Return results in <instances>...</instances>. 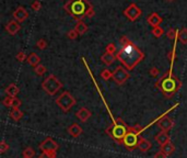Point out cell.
Here are the masks:
<instances>
[{
  "mask_svg": "<svg viewBox=\"0 0 187 158\" xmlns=\"http://www.w3.org/2000/svg\"><path fill=\"white\" fill-rule=\"evenodd\" d=\"M12 99L13 98L12 97H6L5 99H3V101H2V103H3V105H6V107H11V105H12Z\"/></svg>",
  "mask_w": 187,
  "mask_h": 158,
  "instance_id": "d590c367",
  "label": "cell"
},
{
  "mask_svg": "<svg viewBox=\"0 0 187 158\" xmlns=\"http://www.w3.org/2000/svg\"><path fill=\"white\" fill-rule=\"evenodd\" d=\"M10 116H11V118H13L16 122H18L20 121L21 118H22V116H23V112L21 111L19 108H13V109L11 110V112H10Z\"/></svg>",
  "mask_w": 187,
  "mask_h": 158,
  "instance_id": "44dd1931",
  "label": "cell"
},
{
  "mask_svg": "<svg viewBox=\"0 0 187 158\" xmlns=\"http://www.w3.org/2000/svg\"><path fill=\"white\" fill-rule=\"evenodd\" d=\"M20 24H19V22L16 21V20H13V21H10L9 23L6 26V30H7V32H9V34L11 35H14L16 34V33L20 31Z\"/></svg>",
  "mask_w": 187,
  "mask_h": 158,
  "instance_id": "9a60e30c",
  "label": "cell"
},
{
  "mask_svg": "<svg viewBox=\"0 0 187 158\" xmlns=\"http://www.w3.org/2000/svg\"><path fill=\"white\" fill-rule=\"evenodd\" d=\"M69 6L70 9L68 12L74 16H86L87 12L90 10V8H92L90 3L84 1V0H70V1H68L65 7H69Z\"/></svg>",
  "mask_w": 187,
  "mask_h": 158,
  "instance_id": "3957f363",
  "label": "cell"
},
{
  "mask_svg": "<svg viewBox=\"0 0 187 158\" xmlns=\"http://www.w3.org/2000/svg\"><path fill=\"white\" fill-rule=\"evenodd\" d=\"M23 158H29V157H23Z\"/></svg>",
  "mask_w": 187,
  "mask_h": 158,
  "instance_id": "bcb514c9",
  "label": "cell"
},
{
  "mask_svg": "<svg viewBox=\"0 0 187 158\" xmlns=\"http://www.w3.org/2000/svg\"><path fill=\"white\" fill-rule=\"evenodd\" d=\"M154 140L160 146H164L165 144L171 142V137H170V135L167 134V132H163V131H162V132H160L159 134L154 137Z\"/></svg>",
  "mask_w": 187,
  "mask_h": 158,
  "instance_id": "4fadbf2b",
  "label": "cell"
},
{
  "mask_svg": "<svg viewBox=\"0 0 187 158\" xmlns=\"http://www.w3.org/2000/svg\"><path fill=\"white\" fill-rule=\"evenodd\" d=\"M151 147H152V144H151L148 140H145V138H143V137H140V138H139L138 145H137V148L138 149H140L141 151L145 153V151H148Z\"/></svg>",
  "mask_w": 187,
  "mask_h": 158,
  "instance_id": "2e32d148",
  "label": "cell"
},
{
  "mask_svg": "<svg viewBox=\"0 0 187 158\" xmlns=\"http://www.w3.org/2000/svg\"><path fill=\"white\" fill-rule=\"evenodd\" d=\"M93 14H94V11H93V8H90V10H89V11L87 12L86 16H88V18H91V16H93Z\"/></svg>",
  "mask_w": 187,
  "mask_h": 158,
  "instance_id": "b9f144b4",
  "label": "cell"
},
{
  "mask_svg": "<svg viewBox=\"0 0 187 158\" xmlns=\"http://www.w3.org/2000/svg\"><path fill=\"white\" fill-rule=\"evenodd\" d=\"M163 30H162L160 26H157V28H153V30H152V34L154 35L155 37H160V36H162L163 35Z\"/></svg>",
  "mask_w": 187,
  "mask_h": 158,
  "instance_id": "f546056e",
  "label": "cell"
},
{
  "mask_svg": "<svg viewBox=\"0 0 187 158\" xmlns=\"http://www.w3.org/2000/svg\"><path fill=\"white\" fill-rule=\"evenodd\" d=\"M117 59L128 70H131L143 59V53L126 36L120 39V49L117 53Z\"/></svg>",
  "mask_w": 187,
  "mask_h": 158,
  "instance_id": "6da1fadb",
  "label": "cell"
},
{
  "mask_svg": "<svg viewBox=\"0 0 187 158\" xmlns=\"http://www.w3.org/2000/svg\"><path fill=\"white\" fill-rule=\"evenodd\" d=\"M13 18L18 22H23L29 18V13L23 7H19L16 11L13 12Z\"/></svg>",
  "mask_w": 187,
  "mask_h": 158,
  "instance_id": "7c38bea8",
  "label": "cell"
},
{
  "mask_svg": "<svg viewBox=\"0 0 187 158\" xmlns=\"http://www.w3.org/2000/svg\"><path fill=\"white\" fill-rule=\"evenodd\" d=\"M176 35H178V32L175 30V29H171V30H169V32H167V36H169V39H171V40L175 39Z\"/></svg>",
  "mask_w": 187,
  "mask_h": 158,
  "instance_id": "1f68e13d",
  "label": "cell"
},
{
  "mask_svg": "<svg viewBox=\"0 0 187 158\" xmlns=\"http://www.w3.org/2000/svg\"><path fill=\"white\" fill-rule=\"evenodd\" d=\"M42 87H43V89H44L49 95H56V92L62 87V84L58 80V78L56 76L49 75L44 81H43Z\"/></svg>",
  "mask_w": 187,
  "mask_h": 158,
  "instance_id": "277c9868",
  "label": "cell"
},
{
  "mask_svg": "<svg viewBox=\"0 0 187 158\" xmlns=\"http://www.w3.org/2000/svg\"><path fill=\"white\" fill-rule=\"evenodd\" d=\"M36 45H37V47H38L39 49H46L47 43H46V41H45V40L41 39V40H38V41H37Z\"/></svg>",
  "mask_w": 187,
  "mask_h": 158,
  "instance_id": "4dcf8cb0",
  "label": "cell"
},
{
  "mask_svg": "<svg viewBox=\"0 0 187 158\" xmlns=\"http://www.w3.org/2000/svg\"><path fill=\"white\" fill-rule=\"evenodd\" d=\"M35 72H36L38 76H42V75H44L45 72H46V67L39 64V65H37L36 67H35Z\"/></svg>",
  "mask_w": 187,
  "mask_h": 158,
  "instance_id": "f1b7e54d",
  "label": "cell"
},
{
  "mask_svg": "<svg viewBox=\"0 0 187 158\" xmlns=\"http://www.w3.org/2000/svg\"><path fill=\"white\" fill-rule=\"evenodd\" d=\"M39 157L41 158H56L57 157V153H56V151H43Z\"/></svg>",
  "mask_w": 187,
  "mask_h": 158,
  "instance_id": "83f0119b",
  "label": "cell"
},
{
  "mask_svg": "<svg viewBox=\"0 0 187 158\" xmlns=\"http://www.w3.org/2000/svg\"><path fill=\"white\" fill-rule=\"evenodd\" d=\"M76 116L81 122H87L89 118L92 116V113H91L87 108H81V109H79L78 111H77Z\"/></svg>",
  "mask_w": 187,
  "mask_h": 158,
  "instance_id": "5bb4252c",
  "label": "cell"
},
{
  "mask_svg": "<svg viewBox=\"0 0 187 158\" xmlns=\"http://www.w3.org/2000/svg\"><path fill=\"white\" fill-rule=\"evenodd\" d=\"M21 105V100L18 99V98H13L12 99V105H11V108H20Z\"/></svg>",
  "mask_w": 187,
  "mask_h": 158,
  "instance_id": "8d00e7d4",
  "label": "cell"
},
{
  "mask_svg": "<svg viewBox=\"0 0 187 158\" xmlns=\"http://www.w3.org/2000/svg\"><path fill=\"white\" fill-rule=\"evenodd\" d=\"M161 22H162V18L158 13H155V12L151 13L150 16H148V23L150 24L151 26H153V28L159 26Z\"/></svg>",
  "mask_w": 187,
  "mask_h": 158,
  "instance_id": "e0dca14e",
  "label": "cell"
},
{
  "mask_svg": "<svg viewBox=\"0 0 187 158\" xmlns=\"http://www.w3.org/2000/svg\"><path fill=\"white\" fill-rule=\"evenodd\" d=\"M39 62H41V58H39L35 53H32V54H30V55H29L28 63L30 64L31 66H34V67H36L37 65H39Z\"/></svg>",
  "mask_w": 187,
  "mask_h": 158,
  "instance_id": "603a6c76",
  "label": "cell"
},
{
  "mask_svg": "<svg viewBox=\"0 0 187 158\" xmlns=\"http://www.w3.org/2000/svg\"><path fill=\"white\" fill-rule=\"evenodd\" d=\"M19 91H20V89H19L18 86H16L14 84L9 85V86L6 88V93H7V95L12 97V98H16V95H18Z\"/></svg>",
  "mask_w": 187,
  "mask_h": 158,
  "instance_id": "ffe728a7",
  "label": "cell"
},
{
  "mask_svg": "<svg viewBox=\"0 0 187 158\" xmlns=\"http://www.w3.org/2000/svg\"><path fill=\"white\" fill-rule=\"evenodd\" d=\"M149 74H150L152 77H158V76H159V74H160V70L158 69L157 67H152L150 70H149Z\"/></svg>",
  "mask_w": 187,
  "mask_h": 158,
  "instance_id": "74e56055",
  "label": "cell"
},
{
  "mask_svg": "<svg viewBox=\"0 0 187 158\" xmlns=\"http://www.w3.org/2000/svg\"><path fill=\"white\" fill-rule=\"evenodd\" d=\"M138 135L134 134V133H130L128 132L127 135L124 137V140H122V143H124V145L127 148H129L130 151H132L134 148H136L137 145H138Z\"/></svg>",
  "mask_w": 187,
  "mask_h": 158,
  "instance_id": "ba28073f",
  "label": "cell"
},
{
  "mask_svg": "<svg viewBox=\"0 0 187 158\" xmlns=\"http://www.w3.org/2000/svg\"><path fill=\"white\" fill-rule=\"evenodd\" d=\"M178 40L183 44H187V29H184L178 33Z\"/></svg>",
  "mask_w": 187,
  "mask_h": 158,
  "instance_id": "d4e9b609",
  "label": "cell"
},
{
  "mask_svg": "<svg viewBox=\"0 0 187 158\" xmlns=\"http://www.w3.org/2000/svg\"><path fill=\"white\" fill-rule=\"evenodd\" d=\"M161 151H163L166 156H169L175 151V146H174L172 142H169L167 144L164 145V146H161Z\"/></svg>",
  "mask_w": 187,
  "mask_h": 158,
  "instance_id": "7402d4cb",
  "label": "cell"
},
{
  "mask_svg": "<svg viewBox=\"0 0 187 158\" xmlns=\"http://www.w3.org/2000/svg\"><path fill=\"white\" fill-rule=\"evenodd\" d=\"M35 156V151L32 148V147H26L23 151V157H29V158H33Z\"/></svg>",
  "mask_w": 187,
  "mask_h": 158,
  "instance_id": "4316f807",
  "label": "cell"
},
{
  "mask_svg": "<svg viewBox=\"0 0 187 158\" xmlns=\"http://www.w3.org/2000/svg\"><path fill=\"white\" fill-rule=\"evenodd\" d=\"M116 124H120V125H125V126H127L126 125V123H125L124 121H122V118H117V120H116ZM128 128V126H127Z\"/></svg>",
  "mask_w": 187,
  "mask_h": 158,
  "instance_id": "ee69618b",
  "label": "cell"
},
{
  "mask_svg": "<svg viewBox=\"0 0 187 158\" xmlns=\"http://www.w3.org/2000/svg\"><path fill=\"white\" fill-rule=\"evenodd\" d=\"M16 59H18L19 62H24L26 59V55L24 52H19L18 54H16Z\"/></svg>",
  "mask_w": 187,
  "mask_h": 158,
  "instance_id": "836d02e7",
  "label": "cell"
},
{
  "mask_svg": "<svg viewBox=\"0 0 187 158\" xmlns=\"http://www.w3.org/2000/svg\"><path fill=\"white\" fill-rule=\"evenodd\" d=\"M174 123L172 121V118H170L169 116L162 115L161 118L158 120V126L161 128L163 132H169L172 128H173Z\"/></svg>",
  "mask_w": 187,
  "mask_h": 158,
  "instance_id": "8fae6325",
  "label": "cell"
},
{
  "mask_svg": "<svg viewBox=\"0 0 187 158\" xmlns=\"http://www.w3.org/2000/svg\"><path fill=\"white\" fill-rule=\"evenodd\" d=\"M74 30L77 31V33H78L79 35H81V34H84V33L88 31V26H87V24L83 21H78Z\"/></svg>",
  "mask_w": 187,
  "mask_h": 158,
  "instance_id": "cb8c5ba5",
  "label": "cell"
},
{
  "mask_svg": "<svg viewBox=\"0 0 187 158\" xmlns=\"http://www.w3.org/2000/svg\"><path fill=\"white\" fill-rule=\"evenodd\" d=\"M78 33H77V31L76 30H72V31H70L69 33H68V37H69L70 40H74V39H77V36H78Z\"/></svg>",
  "mask_w": 187,
  "mask_h": 158,
  "instance_id": "ab89813d",
  "label": "cell"
},
{
  "mask_svg": "<svg viewBox=\"0 0 187 158\" xmlns=\"http://www.w3.org/2000/svg\"><path fill=\"white\" fill-rule=\"evenodd\" d=\"M174 56H175V49H173V51H172L171 53H170L169 55H167V57H169L170 59H171V61H173V59H174Z\"/></svg>",
  "mask_w": 187,
  "mask_h": 158,
  "instance_id": "7bdbcfd3",
  "label": "cell"
},
{
  "mask_svg": "<svg viewBox=\"0 0 187 158\" xmlns=\"http://www.w3.org/2000/svg\"><path fill=\"white\" fill-rule=\"evenodd\" d=\"M154 158H167V156H166L162 151H160L154 155Z\"/></svg>",
  "mask_w": 187,
  "mask_h": 158,
  "instance_id": "60d3db41",
  "label": "cell"
},
{
  "mask_svg": "<svg viewBox=\"0 0 187 158\" xmlns=\"http://www.w3.org/2000/svg\"><path fill=\"white\" fill-rule=\"evenodd\" d=\"M124 13H125V16L129 19L130 21H136L137 19L141 16V10L137 5L131 3V5L127 8V9L125 10Z\"/></svg>",
  "mask_w": 187,
  "mask_h": 158,
  "instance_id": "52a82bcc",
  "label": "cell"
},
{
  "mask_svg": "<svg viewBox=\"0 0 187 158\" xmlns=\"http://www.w3.org/2000/svg\"><path fill=\"white\" fill-rule=\"evenodd\" d=\"M106 52L107 53H111V54L116 53V46L113 44V43H109V44L106 46Z\"/></svg>",
  "mask_w": 187,
  "mask_h": 158,
  "instance_id": "e575fe53",
  "label": "cell"
},
{
  "mask_svg": "<svg viewBox=\"0 0 187 158\" xmlns=\"http://www.w3.org/2000/svg\"><path fill=\"white\" fill-rule=\"evenodd\" d=\"M58 147V144L51 137H47L39 144V149L42 151H57Z\"/></svg>",
  "mask_w": 187,
  "mask_h": 158,
  "instance_id": "30bf717a",
  "label": "cell"
},
{
  "mask_svg": "<svg viewBox=\"0 0 187 158\" xmlns=\"http://www.w3.org/2000/svg\"><path fill=\"white\" fill-rule=\"evenodd\" d=\"M115 59H116L115 55H114V54H111V53H107V52L105 54H103L101 57V61L106 66H111L112 64L115 62Z\"/></svg>",
  "mask_w": 187,
  "mask_h": 158,
  "instance_id": "d6986e66",
  "label": "cell"
},
{
  "mask_svg": "<svg viewBox=\"0 0 187 158\" xmlns=\"http://www.w3.org/2000/svg\"><path fill=\"white\" fill-rule=\"evenodd\" d=\"M68 133H69L72 137H78L80 136L81 133H82V128H81L79 124L73 123L72 125H70L69 128H68Z\"/></svg>",
  "mask_w": 187,
  "mask_h": 158,
  "instance_id": "ac0fdd59",
  "label": "cell"
},
{
  "mask_svg": "<svg viewBox=\"0 0 187 158\" xmlns=\"http://www.w3.org/2000/svg\"><path fill=\"white\" fill-rule=\"evenodd\" d=\"M127 133H128L127 126L120 125V124H114L112 138H114V140H116V141L124 140V137L127 135Z\"/></svg>",
  "mask_w": 187,
  "mask_h": 158,
  "instance_id": "9c48e42d",
  "label": "cell"
},
{
  "mask_svg": "<svg viewBox=\"0 0 187 158\" xmlns=\"http://www.w3.org/2000/svg\"><path fill=\"white\" fill-rule=\"evenodd\" d=\"M101 77L103 79H105V80H109V79L113 78V72L106 68V69H103L101 72Z\"/></svg>",
  "mask_w": 187,
  "mask_h": 158,
  "instance_id": "484cf974",
  "label": "cell"
},
{
  "mask_svg": "<svg viewBox=\"0 0 187 158\" xmlns=\"http://www.w3.org/2000/svg\"><path fill=\"white\" fill-rule=\"evenodd\" d=\"M155 85H157V87H160V89L164 93V95L170 98L172 95H174L177 91L178 87L180 86V82L178 81V79L176 77L172 76L171 72H169L167 75H164Z\"/></svg>",
  "mask_w": 187,
  "mask_h": 158,
  "instance_id": "7a4b0ae2",
  "label": "cell"
},
{
  "mask_svg": "<svg viewBox=\"0 0 187 158\" xmlns=\"http://www.w3.org/2000/svg\"><path fill=\"white\" fill-rule=\"evenodd\" d=\"M167 1H173V0H167Z\"/></svg>",
  "mask_w": 187,
  "mask_h": 158,
  "instance_id": "f6af8a7d",
  "label": "cell"
},
{
  "mask_svg": "<svg viewBox=\"0 0 187 158\" xmlns=\"http://www.w3.org/2000/svg\"><path fill=\"white\" fill-rule=\"evenodd\" d=\"M129 78V72L128 69H126L122 66H118L113 72V79L114 81L117 85H122L127 81V79Z\"/></svg>",
  "mask_w": 187,
  "mask_h": 158,
  "instance_id": "8992f818",
  "label": "cell"
},
{
  "mask_svg": "<svg viewBox=\"0 0 187 158\" xmlns=\"http://www.w3.org/2000/svg\"><path fill=\"white\" fill-rule=\"evenodd\" d=\"M39 158H41V157H39Z\"/></svg>",
  "mask_w": 187,
  "mask_h": 158,
  "instance_id": "7dc6e473",
  "label": "cell"
},
{
  "mask_svg": "<svg viewBox=\"0 0 187 158\" xmlns=\"http://www.w3.org/2000/svg\"><path fill=\"white\" fill-rule=\"evenodd\" d=\"M56 105L64 112H68L76 105V99L70 95V92L65 91V92H62L61 95L56 99Z\"/></svg>",
  "mask_w": 187,
  "mask_h": 158,
  "instance_id": "5b68a950",
  "label": "cell"
},
{
  "mask_svg": "<svg viewBox=\"0 0 187 158\" xmlns=\"http://www.w3.org/2000/svg\"><path fill=\"white\" fill-rule=\"evenodd\" d=\"M32 9L34 10V11H38V10L41 9V2H39L38 0H35L34 2L32 3Z\"/></svg>",
  "mask_w": 187,
  "mask_h": 158,
  "instance_id": "f35d334b",
  "label": "cell"
},
{
  "mask_svg": "<svg viewBox=\"0 0 187 158\" xmlns=\"http://www.w3.org/2000/svg\"><path fill=\"white\" fill-rule=\"evenodd\" d=\"M8 149H9V145H8L5 141H2V142H1V144H0V153H1V154L6 153Z\"/></svg>",
  "mask_w": 187,
  "mask_h": 158,
  "instance_id": "d6a6232c",
  "label": "cell"
}]
</instances>
